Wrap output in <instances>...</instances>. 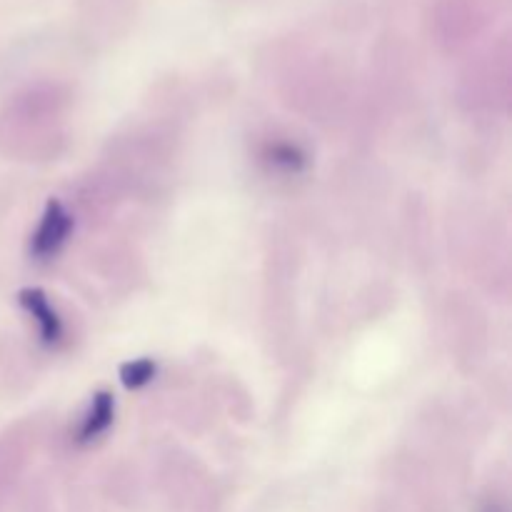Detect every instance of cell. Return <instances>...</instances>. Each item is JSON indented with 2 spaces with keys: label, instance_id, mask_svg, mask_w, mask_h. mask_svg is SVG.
I'll list each match as a JSON object with an SVG mask.
<instances>
[{
  "label": "cell",
  "instance_id": "obj_1",
  "mask_svg": "<svg viewBox=\"0 0 512 512\" xmlns=\"http://www.w3.org/2000/svg\"><path fill=\"white\" fill-rule=\"evenodd\" d=\"M70 228H73V218H70L68 210L58 200H48L43 220H40L38 230L33 235V245H30L35 258H50V255L58 253L65 240H68Z\"/></svg>",
  "mask_w": 512,
  "mask_h": 512
},
{
  "label": "cell",
  "instance_id": "obj_2",
  "mask_svg": "<svg viewBox=\"0 0 512 512\" xmlns=\"http://www.w3.org/2000/svg\"><path fill=\"white\" fill-rule=\"evenodd\" d=\"M18 298H20V305H23V308L33 315L35 323H38L43 343H48V345L58 343L60 335H63V323H60L58 313L50 308V303H48V298H45L43 290L28 288V290H23Z\"/></svg>",
  "mask_w": 512,
  "mask_h": 512
},
{
  "label": "cell",
  "instance_id": "obj_3",
  "mask_svg": "<svg viewBox=\"0 0 512 512\" xmlns=\"http://www.w3.org/2000/svg\"><path fill=\"white\" fill-rule=\"evenodd\" d=\"M113 413H115L113 395L110 393L95 395L93 405H90L88 415H85L83 420V428H80V440L88 443V440H95L98 435H103L105 430L110 428V423H113Z\"/></svg>",
  "mask_w": 512,
  "mask_h": 512
},
{
  "label": "cell",
  "instance_id": "obj_4",
  "mask_svg": "<svg viewBox=\"0 0 512 512\" xmlns=\"http://www.w3.org/2000/svg\"><path fill=\"white\" fill-rule=\"evenodd\" d=\"M268 158L275 168L288 170V173H298V170H303L305 165V155L290 143H275L273 148L268 150Z\"/></svg>",
  "mask_w": 512,
  "mask_h": 512
},
{
  "label": "cell",
  "instance_id": "obj_5",
  "mask_svg": "<svg viewBox=\"0 0 512 512\" xmlns=\"http://www.w3.org/2000/svg\"><path fill=\"white\" fill-rule=\"evenodd\" d=\"M155 378V363L153 360L143 358V360H135V363H125L120 368V380H123L125 388H143L148 385L150 380Z\"/></svg>",
  "mask_w": 512,
  "mask_h": 512
}]
</instances>
